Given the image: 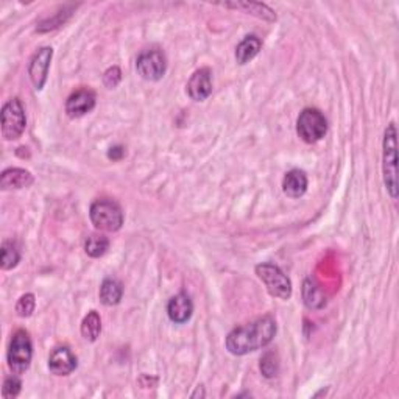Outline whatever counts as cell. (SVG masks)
<instances>
[{"instance_id":"6da1fadb","label":"cell","mask_w":399,"mask_h":399,"mask_svg":"<svg viewBox=\"0 0 399 399\" xmlns=\"http://www.w3.org/2000/svg\"><path fill=\"white\" fill-rule=\"evenodd\" d=\"M276 336V322L272 317H260L254 322L239 326L226 337V350L234 356H245L248 352L265 348Z\"/></svg>"},{"instance_id":"7a4b0ae2","label":"cell","mask_w":399,"mask_h":399,"mask_svg":"<svg viewBox=\"0 0 399 399\" xmlns=\"http://www.w3.org/2000/svg\"><path fill=\"white\" fill-rule=\"evenodd\" d=\"M398 133L395 123H390L385 130L384 142H382V170H384V182L387 187L390 197L398 198Z\"/></svg>"},{"instance_id":"3957f363","label":"cell","mask_w":399,"mask_h":399,"mask_svg":"<svg viewBox=\"0 0 399 399\" xmlns=\"http://www.w3.org/2000/svg\"><path fill=\"white\" fill-rule=\"evenodd\" d=\"M89 217L93 225L100 231L116 233L123 225V211L114 200L102 198L94 201L89 209Z\"/></svg>"},{"instance_id":"277c9868","label":"cell","mask_w":399,"mask_h":399,"mask_svg":"<svg viewBox=\"0 0 399 399\" xmlns=\"http://www.w3.org/2000/svg\"><path fill=\"white\" fill-rule=\"evenodd\" d=\"M328 132V120L317 108H306L301 111L297 120V133L306 143L322 141Z\"/></svg>"},{"instance_id":"5b68a950","label":"cell","mask_w":399,"mask_h":399,"mask_svg":"<svg viewBox=\"0 0 399 399\" xmlns=\"http://www.w3.org/2000/svg\"><path fill=\"white\" fill-rule=\"evenodd\" d=\"M258 278L265 284L268 293L279 299H289L292 297V283L287 274L278 265L264 263L256 265Z\"/></svg>"},{"instance_id":"8992f818","label":"cell","mask_w":399,"mask_h":399,"mask_svg":"<svg viewBox=\"0 0 399 399\" xmlns=\"http://www.w3.org/2000/svg\"><path fill=\"white\" fill-rule=\"evenodd\" d=\"M31 356H33V345L27 331H17L11 338L8 350V366L15 375H22L29 370Z\"/></svg>"},{"instance_id":"52a82bcc","label":"cell","mask_w":399,"mask_h":399,"mask_svg":"<svg viewBox=\"0 0 399 399\" xmlns=\"http://www.w3.org/2000/svg\"><path fill=\"white\" fill-rule=\"evenodd\" d=\"M27 127L25 109L19 99H11L2 108V136L5 141H16Z\"/></svg>"},{"instance_id":"ba28073f","label":"cell","mask_w":399,"mask_h":399,"mask_svg":"<svg viewBox=\"0 0 399 399\" xmlns=\"http://www.w3.org/2000/svg\"><path fill=\"white\" fill-rule=\"evenodd\" d=\"M136 69L143 80L158 81L164 77L167 70L166 55L161 50H146L142 52L136 61Z\"/></svg>"},{"instance_id":"9c48e42d","label":"cell","mask_w":399,"mask_h":399,"mask_svg":"<svg viewBox=\"0 0 399 399\" xmlns=\"http://www.w3.org/2000/svg\"><path fill=\"white\" fill-rule=\"evenodd\" d=\"M52 56H54V49L42 47L36 52L33 58H31L29 66V75L36 91H41L45 81H47Z\"/></svg>"},{"instance_id":"30bf717a","label":"cell","mask_w":399,"mask_h":399,"mask_svg":"<svg viewBox=\"0 0 399 399\" xmlns=\"http://www.w3.org/2000/svg\"><path fill=\"white\" fill-rule=\"evenodd\" d=\"M95 94L91 89H80L72 94L66 102V113L72 119L86 116L95 108Z\"/></svg>"},{"instance_id":"8fae6325","label":"cell","mask_w":399,"mask_h":399,"mask_svg":"<svg viewBox=\"0 0 399 399\" xmlns=\"http://www.w3.org/2000/svg\"><path fill=\"white\" fill-rule=\"evenodd\" d=\"M187 94L195 102L206 100L212 94V74L208 68L194 72L187 83Z\"/></svg>"},{"instance_id":"7c38bea8","label":"cell","mask_w":399,"mask_h":399,"mask_svg":"<svg viewBox=\"0 0 399 399\" xmlns=\"http://www.w3.org/2000/svg\"><path fill=\"white\" fill-rule=\"evenodd\" d=\"M77 365V357L68 346H60L49 357V370L55 376H69Z\"/></svg>"},{"instance_id":"4fadbf2b","label":"cell","mask_w":399,"mask_h":399,"mask_svg":"<svg viewBox=\"0 0 399 399\" xmlns=\"http://www.w3.org/2000/svg\"><path fill=\"white\" fill-rule=\"evenodd\" d=\"M194 313V304L192 299L189 298L186 293H178L170 298L167 304V315L176 324H182L191 320Z\"/></svg>"},{"instance_id":"5bb4252c","label":"cell","mask_w":399,"mask_h":399,"mask_svg":"<svg viewBox=\"0 0 399 399\" xmlns=\"http://www.w3.org/2000/svg\"><path fill=\"white\" fill-rule=\"evenodd\" d=\"M33 175L25 169H6L0 176V189L2 191H13V189H24L33 185Z\"/></svg>"},{"instance_id":"9a60e30c","label":"cell","mask_w":399,"mask_h":399,"mask_svg":"<svg viewBox=\"0 0 399 399\" xmlns=\"http://www.w3.org/2000/svg\"><path fill=\"white\" fill-rule=\"evenodd\" d=\"M283 191L290 198L303 197L307 191V175L304 170L293 169L287 172L283 180Z\"/></svg>"},{"instance_id":"2e32d148","label":"cell","mask_w":399,"mask_h":399,"mask_svg":"<svg viewBox=\"0 0 399 399\" xmlns=\"http://www.w3.org/2000/svg\"><path fill=\"white\" fill-rule=\"evenodd\" d=\"M263 49V41L258 36H247L244 41H242L237 49H235V61H237L240 66L250 63L253 58H256L258 54Z\"/></svg>"},{"instance_id":"e0dca14e","label":"cell","mask_w":399,"mask_h":399,"mask_svg":"<svg viewBox=\"0 0 399 399\" xmlns=\"http://www.w3.org/2000/svg\"><path fill=\"white\" fill-rule=\"evenodd\" d=\"M303 299L304 304L313 311H320L326 306L324 293L320 290V287L313 283L312 279H306L303 284Z\"/></svg>"},{"instance_id":"ac0fdd59","label":"cell","mask_w":399,"mask_h":399,"mask_svg":"<svg viewBox=\"0 0 399 399\" xmlns=\"http://www.w3.org/2000/svg\"><path fill=\"white\" fill-rule=\"evenodd\" d=\"M123 295V287L117 279L108 278L100 285V301L104 306H116L120 303Z\"/></svg>"},{"instance_id":"d6986e66","label":"cell","mask_w":399,"mask_h":399,"mask_svg":"<svg viewBox=\"0 0 399 399\" xmlns=\"http://www.w3.org/2000/svg\"><path fill=\"white\" fill-rule=\"evenodd\" d=\"M102 332V318L95 311H91L81 323V336L88 342H95Z\"/></svg>"},{"instance_id":"ffe728a7","label":"cell","mask_w":399,"mask_h":399,"mask_svg":"<svg viewBox=\"0 0 399 399\" xmlns=\"http://www.w3.org/2000/svg\"><path fill=\"white\" fill-rule=\"evenodd\" d=\"M109 248V240L104 235L93 234L84 242V251L91 258H102Z\"/></svg>"},{"instance_id":"44dd1931","label":"cell","mask_w":399,"mask_h":399,"mask_svg":"<svg viewBox=\"0 0 399 399\" xmlns=\"http://www.w3.org/2000/svg\"><path fill=\"white\" fill-rule=\"evenodd\" d=\"M19 260H21V253H19L15 242L6 240L2 244V268L3 270H11L15 268Z\"/></svg>"},{"instance_id":"7402d4cb","label":"cell","mask_w":399,"mask_h":399,"mask_svg":"<svg viewBox=\"0 0 399 399\" xmlns=\"http://www.w3.org/2000/svg\"><path fill=\"white\" fill-rule=\"evenodd\" d=\"M260 373H263L264 377L272 379L274 376H278L279 373V357L274 351H267L265 354L260 357L259 363Z\"/></svg>"},{"instance_id":"603a6c76","label":"cell","mask_w":399,"mask_h":399,"mask_svg":"<svg viewBox=\"0 0 399 399\" xmlns=\"http://www.w3.org/2000/svg\"><path fill=\"white\" fill-rule=\"evenodd\" d=\"M230 6H235V8H244L250 13V15H254L260 19H265V21H270V22L276 21V15H274L273 10H270L267 5H263V3L242 2V3H234Z\"/></svg>"},{"instance_id":"cb8c5ba5","label":"cell","mask_w":399,"mask_h":399,"mask_svg":"<svg viewBox=\"0 0 399 399\" xmlns=\"http://www.w3.org/2000/svg\"><path fill=\"white\" fill-rule=\"evenodd\" d=\"M35 307H36V299L33 293H25V295H22L17 301L16 312L19 317L27 318L35 312Z\"/></svg>"},{"instance_id":"d4e9b609","label":"cell","mask_w":399,"mask_h":399,"mask_svg":"<svg viewBox=\"0 0 399 399\" xmlns=\"http://www.w3.org/2000/svg\"><path fill=\"white\" fill-rule=\"evenodd\" d=\"M21 387H22V384L16 376L6 377L3 382V387H2V396L6 399L16 398L19 393H21Z\"/></svg>"},{"instance_id":"484cf974","label":"cell","mask_w":399,"mask_h":399,"mask_svg":"<svg viewBox=\"0 0 399 399\" xmlns=\"http://www.w3.org/2000/svg\"><path fill=\"white\" fill-rule=\"evenodd\" d=\"M122 80V72L119 68H109L107 72H104V75H103V83H104V86L109 88V89H113L116 88L117 84L120 83Z\"/></svg>"},{"instance_id":"4316f807","label":"cell","mask_w":399,"mask_h":399,"mask_svg":"<svg viewBox=\"0 0 399 399\" xmlns=\"http://www.w3.org/2000/svg\"><path fill=\"white\" fill-rule=\"evenodd\" d=\"M123 156H125V150H123V147L117 146V147L109 148V152H108V158H109V159L120 161V159L123 158Z\"/></svg>"},{"instance_id":"83f0119b","label":"cell","mask_w":399,"mask_h":399,"mask_svg":"<svg viewBox=\"0 0 399 399\" xmlns=\"http://www.w3.org/2000/svg\"><path fill=\"white\" fill-rule=\"evenodd\" d=\"M197 396H205V393H203V391H200V387H198V390L195 391V393L192 395V398H197Z\"/></svg>"}]
</instances>
